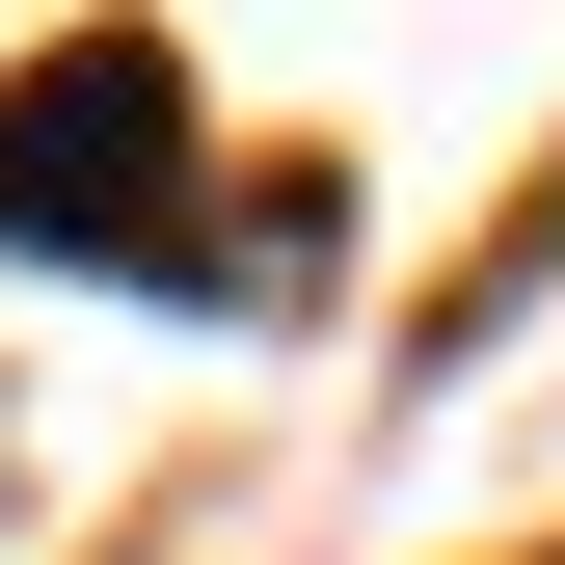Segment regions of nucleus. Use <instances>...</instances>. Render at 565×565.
<instances>
[{"instance_id":"f257e3e1","label":"nucleus","mask_w":565,"mask_h":565,"mask_svg":"<svg viewBox=\"0 0 565 565\" xmlns=\"http://www.w3.org/2000/svg\"><path fill=\"white\" fill-rule=\"evenodd\" d=\"M189 162H216L189 54L162 28H54L28 82H0V269H108V297H189V323L297 297V269H323V162L269 189V216H216Z\"/></svg>"}]
</instances>
